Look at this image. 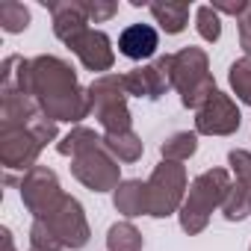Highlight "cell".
Returning a JSON list of instances; mask_svg holds the SVG:
<instances>
[{
	"label": "cell",
	"instance_id": "cell-1",
	"mask_svg": "<svg viewBox=\"0 0 251 251\" xmlns=\"http://www.w3.org/2000/svg\"><path fill=\"white\" fill-rule=\"evenodd\" d=\"M230 189V175L227 169H207L201 172L189 189H186V201L180 207V227L192 236V233H201L210 222V213L216 207H222L225 195Z\"/></svg>",
	"mask_w": 251,
	"mask_h": 251
},
{
	"label": "cell",
	"instance_id": "cell-2",
	"mask_svg": "<svg viewBox=\"0 0 251 251\" xmlns=\"http://www.w3.org/2000/svg\"><path fill=\"white\" fill-rule=\"evenodd\" d=\"M172 86L180 92V103L186 109H201L219 89L216 80L210 74V59L201 48H183L175 53V65H172Z\"/></svg>",
	"mask_w": 251,
	"mask_h": 251
},
{
	"label": "cell",
	"instance_id": "cell-3",
	"mask_svg": "<svg viewBox=\"0 0 251 251\" xmlns=\"http://www.w3.org/2000/svg\"><path fill=\"white\" fill-rule=\"evenodd\" d=\"M186 189H189V177L186 169L180 163H169L163 160L151 177L145 180V201H148V216L154 219H166L172 213H180L183 201H186Z\"/></svg>",
	"mask_w": 251,
	"mask_h": 251
},
{
	"label": "cell",
	"instance_id": "cell-4",
	"mask_svg": "<svg viewBox=\"0 0 251 251\" xmlns=\"http://www.w3.org/2000/svg\"><path fill=\"white\" fill-rule=\"evenodd\" d=\"M77 71L59 56H36L30 59V95L42 103L68 89H77Z\"/></svg>",
	"mask_w": 251,
	"mask_h": 251
},
{
	"label": "cell",
	"instance_id": "cell-5",
	"mask_svg": "<svg viewBox=\"0 0 251 251\" xmlns=\"http://www.w3.org/2000/svg\"><path fill=\"white\" fill-rule=\"evenodd\" d=\"M71 175L92 192H115L121 183V166L118 160L100 145L95 151H86L71 160Z\"/></svg>",
	"mask_w": 251,
	"mask_h": 251
},
{
	"label": "cell",
	"instance_id": "cell-6",
	"mask_svg": "<svg viewBox=\"0 0 251 251\" xmlns=\"http://www.w3.org/2000/svg\"><path fill=\"white\" fill-rule=\"evenodd\" d=\"M45 222L50 225V230L56 233V239L62 242V248H83L89 242V222H86V213L80 207L77 198H71L68 192L59 198V204L45 216Z\"/></svg>",
	"mask_w": 251,
	"mask_h": 251
},
{
	"label": "cell",
	"instance_id": "cell-7",
	"mask_svg": "<svg viewBox=\"0 0 251 251\" xmlns=\"http://www.w3.org/2000/svg\"><path fill=\"white\" fill-rule=\"evenodd\" d=\"M172 65H175V53H163L154 62L139 65V68L124 74V89H127V95H133V98L157 100L169 89H175L172 86Z\"/></svg>",
	"mask_w": 251,
	"mask_h": 251
},
{
	"label": "cell",
	"instance_id": "cell-8",
	"mask_svg": "<svg viewBox=\"0 0 251 251\" xmlns=\"http://www.w3.org/2000/svg\"><path fill=\"white\" fill-rule=\"evenodd\" d=\"M62 186L56 180V175L48 166H36L24 175L21 180V201L24 207L33 213V219H45L62 198Z\"/></svg>",
	"mask_w": 251,
	"mask_h": 251
},
{
	"label": "cell",
	"instance_id": "cell-9",
	"mask_svg": "<svg viewBox=\"0 0 251 251\" xmlns=\"http://www.w3.org/2000/svg\"><path fill=\"white\" fill-rule=\"evenodd\" d=\"M239 124H242V112L236 100L225 92H216L195 112V133H204V136H230L239 130Z\"/></svg>",
	"mask_w": 251,
	"mask_h": 251
},
{
	"label": "cell",
	"instance_id": "cell-10",
	"mask_svg": "<svg viewBox=\"0 0 251 251\" xmlns=\"http://www.w3.org/2000/svg\"><path fill=\"white\" fill-rule=\"evenodd\" d=\"M39 151L42 145L27 127H0V163L6 169H36Z\"/></svg>",
	"mask_w": 251,
	"mask_h": 251
},
{
	"label": "cell",
	"instance_id": "cell-11",
	"mask_svg": "<svg viewBox=\"0 0 251 251\" xmlns=\"http://www.w3.org/2000/svg\"><path fill=\"white\" fill-rule=\"evenodd\" d=\"M71 50L77 53V59H80V65L86 68V71H109L112 68V62H115V50H112V39L103 33V30H95V27H89L74 45H71Z\"/></svg>",
	"mask_w": 251,
	"mask_h": 251
},
{
	"label": "cell",
	"instance_id": "cell-12",
	"mask_svg": "<svg viewBox=\"0 0 251 251\" xmlns=\"http://www.w3.org/2000/svg\"><path fill=\"white\" fill-rule=\"evenodd\" d=\"M50 9V21H53V36L59 42H65L68 48L89 30V15L83 9V0H56V3H48Z\"/></svg>",
	"mask_w": 251,
	"mask_h": 251
},
{
	"label": "cell",
	"instance_id": "cell-13",
	"mask_svg": "<svg viewBox=\"0 0 251 251\" xmlns=\"http://www.w3.org/2000/svg\"><path fill=\"white\" fill-rule=\"evenodd\" d=\"M42 112L53 121H71L74 127L86 118L92 115V98H89V89L77 86V89H68L56 98H48L42 100Z\"/></svg>",
	"mask_w": 251,
	"mask_h": 251
},
{
	"label": "cell",
	"instance_id": "cell-14",
	"mask_svg": "<svg viewBox=\"0 0 251 251\" xmlns=\"http://www.w3.org/2000/svg\"><path fill=\"white\" fill-rule=\"evenodd\" d=\"M42 112V103L27 92L0 89V127H27Z\"/></svg>",
	"mask_w": 251,
	"mask_h": 251
},
{
	"label": "cell",
	"instance_id": "cell-15",
	"mask_svg": "<svg viewBox=\"0 0 251 251\" xmlns=\"http://www.w3.org/2000/svg\"><path fill=\"white\" fill-rule=\"evenodd\" d=\"M157 48H160V33L151 24H130L118 36V53L133 59V62L151 59L157 53Z\"/></svg>",
	"mask_w": 251,
	"mask_h": 251
},
{
	"label": "cell",
	"instance_id": "cell-16",
	"mask_svg": "<svg viewBox=\"0 0 251 251\" xmlns=\"http://www.w3.org/2000/svg\"><path fill=\"white\" fill-rule=\"evenodd\" d=\"M89 98H92V115L118 103H127V89H124V74H100L95 77V83L89 86Z\"/></svg>",
	"mask_w": 251,
	"mask_h": 251
},
{
	"label": "cell",
	"instance_id": "cell-17",
	"mask_svg": "<svg viewBox=\"0 0 251 251\" xmlns=\"http://www.w3.org/2000/svg\"><path fill=\"white\" fill-rule=\"evenodd\" d=\"M148 9H151L154 21L160 24V30H166L169 36L183 33L189 24V12H192L186 0H157V3H148Z\"/></svg>",
	"mask_w": 251,
	"mask_h": 251
},
{
	"label": "cell",
	"instance_id": "cell-18",
	"mask_svg": "<svg viewBox=\"0 0 251 251\" xmlns=\"http://www.w3.org/2000/svg\"><path fill=\"white\" fill-rule=\"evenodd\" d=\"M112 204L121 216L136 219L148 216V201H145V183L142 180H121L118 189L112 192Z\"/></svg>",
	"mask_w": 251,
	"mask_h": 251
},
{
	"label": "cell",
	"instance_id": "cell-19",
	"mask_svg": "<svg viewBox=\"0 0 251 251\" xmlns=\"http://www.w3.org/2000/svg\"><path fill=\"white\" fill-rule=\"evenodd\" d=\"M103 145V136H98L92 127H83V124H77V127H71V133H65L59 142H56V151L62 157H80L86 151H95Z\"/></svg>",
	"mask_w": 251,
	"mask_h": 251
},
{
	"label": "cell",
	"instance_id": "cell-20",
	"mask_svg": "<svg viewBox=\"0 0 251 251\" xmlns=\"http://www.w3.org/2000/svg\"><path fill=\"white\" fill-rule=\"evenodd\" d=\"M103 148L118 160V163H136L145 154L142 139L133 130H124V133H103Z\"/></svg>",
	"mask_w": 251,
	"mask_h": 251
},
{
	"label": "cell",
	"instance_id": "cell-21",
	"mask_svg": "<svg viewBox=\"0 0 251 251\" xmlns=\"http://www.w3.org/2000/svg\"><path fill=\"white\" fill-rule=\"evenodd\" d=\"M0 89L9 92H27L30 95V59L24 56H6L0 68Z\"/></svg>",
	"mask_w": 251,
	"mask_h": 251
},
{
	"label": "cell",
	"instance_id": "cell-22",
	"mask_svg": "<svg viewBox=\"0 0 251 251\" xmlns=\"http://www.w3.org/2000/svg\"><path fill=\"white\" fill-rule=\"evenodd\" d=\"M195 151H198V133L195 130L192 133L189 130H177L160 145V154L169 163H186L189 157H195Z\"/></svg>",
	"mask_w": 251,
	"mask_h": 251
},
{
	"label": "cell",
	"instance_id": "cell-23",
	"mask_svg": "<svg viewBox=\"0 0 251 251\" xmlns=\"http://www.w3.org/2000/svg\"><path fill=\"white\" fill-rule=\"evenodd\" d=\"M145 239L142 233L136 230L133 222H115L109 230H106V251H142Z\"/></svg>",
	"mask_w": 251,
	"mask_h": 251
},
{
	"label": "cell",
	"instance_id": "cell-24",
	"mask_svg": "<svg viewBox=\"0 0 251 251\" xmlns=\"http://www.w3.org/2000/svg\"><path fill=\"white\" fill-rule=\"evenodd\" d=\"M219 210H222V216L227 222H242L245 216H251V195H248V189L242 183H230V189H227V195H225Z\"/></svg>",
	"mask_w": 251,
	"mask_h": 251
},
{
	"label": "cell",
	"instance_id": "cell-25",
	"mask_svg": "<svg viewBox=\"0 0 251 251\" xmlns=\"http://www.w3.org/2000/svg\"><path fill=\"white\" fill-rule=\"evenodd\" d=\"M30 27V9L21 0H3L0 3V30L3 33H24Z\"/></svg>",
	"mask_w": 251,
	"mask_h": 251
},
{
	"label": "cell",
	"instance_id": "cell-26",
	"mask_svg": "<svg viewBox=\"0 0 251 251\" xmlns=\"http://www.w3.org/2000/svg\"><path fill=\"white\" fill-rule=\"evenodd\" d=\"M98 124L103 127V133H124V130H133V115L127 109V103H118V106H109V109H100L95 112Z\"/></svg>",
	"mask_w": 251,
	"mask_h": 251
},
{
	"label": "cell",
	"instance_id": "cell-27",
	"mask_svg": "<svg viewBox=\"0 0 251 251\" xmlns=\"http://www.w3.org/2000/svg\"><path fill=\"white\" fill-rule=\"evenodd\" d=\"M195 30H198V36H201L204 42L216 45V42L222 39V15H219L210 3H201V6L195 9Z\"/></svg>",
	"mask_w": 251,
	"mask_h": 251
},
{
	"label": "cell",
	"instance_id": "cell-28",
	"mask_svg": "<svg viewBox=\"0 0 251 251\" xmlns=\"http://www.w3.org/2000/svg\"><path fill=\"white\" fill-rule=\"evenodd\" d=\"M227 83H230L233 95H236L242 103L251 106V59H248V56H242V59H236V62L230 65Z\"/></svg>",
	"mask_w": 251,
	"mask_h": 251
},
{
	"label": "cell",
	"instance_id": "cell-29",
	"mask_svg": "<svg viewBox=\"0 0 251 251\" xmlns=\"http://www.w3.org/2000/svg\"><path fill=\"white\" fill-rule=\"evenodd\" d=\"M30 248L36 251H65L62 242L56 239V233L50 230V225L45 219H33V227H30Z\"/></svg>",
	"mask_w": 251,
	"mask_h": 251
},
{
	"label": "cell",
	"instance_id": "cell-30",
	"mask_svg": "<svg viewBox=\"0 0 251 251\" xmlns=\"http://www.w3.org/2000/svg\"><path fill=\"white\" fill-rule=\"evenodd\" d=\"M227 166H230V172L236 175V183H242V186L251 183V151L233 148V151L227 154Z\"/></svg>",
	"mask_w": 251,
	"mask_h": 251
},
{
	"label": "cell",
	"instance_id": "cell-31",
	"mask_svg": "<svg viewBox=\"0 0 251 251\" xmlns=\"http://www.w3.org/2000/svg\"><path fill=\"white\" fill-rule=\"evenodd\" d=\"M27 130H30V133L39 139V145H42V148L59 136V130H56V121H53V118H48L45 112H39V115H36V118L27 124Z\"/></svg>",
	"mask_w": 251,
	"mask_h": 251
},
{
	"label": "cell",
	"instance_id": "cell-32",
	"mask_svg": "<svg viewBox=\"0 0 251 251\" xmlns=\"http://www.w3.org/2000/svg\"><path fill=\"white\" fill-rule=\"evenodd\" d=\"M83 9L89 15V24H103L118 12L115 0H83Z\"/></svg>",
	"mask_w": 251,
	"mask_h": 251
},
{
	"label": "cell",
	"instance_id": "cell-33",
	"mask_svg": "<svg viewBox=\"0 0 251 251\" xmlns=\"http://www.w3.org/2000/svg\"><path fill=\"white\" fill-rule=\"evenodd\" d=\"M236 24H239V45H242L245 56L251 59V3H248V9L236 18Z\"/></svg>",
	"mask_w": 251,
	"mask_h": 251
},
{
	"label": "cell",
	"instance_id": "cell-34",
	"mask_svg": "<svg viewBox=\"0 0 251 251\" xmlns=\"http://www.w3.org/2000/svg\"><path fill=\"white\" fill-rule=\"evenodd\" d=\"M219 15H233V18H239L245 9H248V0H236V3H222V0H213L210 3Z\"/></svg>",
	"mask_w": 251,
	"mask_h": 251
},
{
	"label": "cell",
	"instance_id": "cell-35",
	"mask_svg": "<svg viewBox=\"0 0 251 251\" xmlns=\"http://www.w3.org/2000/svg\"><path fill=\"white\" fill-rule=\"evenodd\" d=\"M0 236H3V251H15V245H12V233H9V227H3V230H0Z\"/></svg>",
	"mask_w": 251,
	"mask_h": 251
},
{
	"label": "cell",
	"instance_id": "cell-36",
	"mask_svg": "<svg viewBox=\"0 0 251 251\" xmlns=\"http://www.w3.org/2000/svg\"><path fill=\"white\" fill-rule=\"evenodd\" d=\"M245 189H248V195H251V183H248V186H245Z\"/></svg>",
	"mask_w": 251,
	"mask_h": 251
},
{
	"label": "cell",
	"instance_id": "cell-37",
	"mask_svg": "<svg viewBox=\"0 0 251 251\" xmlns=\"http://www.w3.org/2000/svg\"><path fill=\"white\" fill-rule=\"evenodd\" d=\"M30 251H36V248H30Z\"/></svg>",
	"mask_w": 251,
	"mask_h": 251
},
{
	"label": "cell",
	"instance_id": "cell-38",
	"mask_svg": "<svg viewBox=\"0 0 251 251\" xmlns=\"http://www.w3.org/2000/svg\"><path fill=\"white\" fill-rule=\"evenodd\" d=\"M248 251H251V248H248Z\"/></svg>",
	"mask_w": 251,
	"mask_h": 251
}]
</instances>
